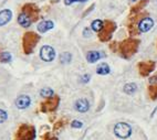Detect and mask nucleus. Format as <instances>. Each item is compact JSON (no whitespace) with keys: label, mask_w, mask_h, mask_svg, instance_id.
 Segmentation results:
<instances>
[{"label":"nucleus","mask_w":157,"mask_h":140,"mask_svg":"<svg viewBox=\"0 0 157 140\" xmlns=\"http://www.w3.org/2000/svg\"><path fill=\"white\" fill-rule=\"evenodd\" d=\"M109 72H111V68H109V66L106 63H102V64L98 65V68H96V73L100 74V75H106Z\"/></svg>","instance_id":"nucleus-12"},{"label":"nucleus","mask_w":157,"mask_h":140,"mask_svg":"<svg viewBox=\"0 0 157 140\" xmlns=\"http://www.w3.org/2000/svg\"><path fill=\"white\" fill-rule=\"evenodd\" d=\"M101 57H102V54L100 52H98V51H90L86 55V60L89 63H95Z\"/></svg>","instance_id":"nucleus-11"},{"label":"nucleus","mask_w":157,"mask_h":140,"mask_svg":"<svg viewBox=\"0 0 157 140\" xmlns=\"http://www.w3.org/2000/svg\"><path fill=\"white\" fill-rule=\"evenodd\" d=\"M7 118H8V114L3 109H0V123H3V121H6Z\"/></svg>","instance_id":"nucleus-19"},{"label":"nucleus","mask_w":157,"mask_h":140,"mask_svg":"<svg viewBox=\"0 0 157 140\" xmlns=\"http://www.w3.org/2000/svg\"><path fill=\"white\" fill-rule=\"evenodd\" d=\"M53 90L49 88V87H44L42 90H40V95L42 96V97H52L53 96Z\"/></svg>","instance_id":"nucleus-17"},{"label":"nucleus","mask_w":157,"mask_h":140,"mask_svg":"<svg viewBox=\"0 0 157 140\" xmlns=\"http://www.w3.org/2000/svg\"><path fill=\"white\" fill-rule=\"evenodd\" d=\"M90 79H91V76L89 75V74H85V75H83L81 77V82L85 84V83H87V82L90 81Z\"/></svg>","instance_id":"nucleus-21"},{"label":"nucleus","mask_w":157,"mask_h":140,"mask_svg":"<svg viewBox=\"0 0 157 140\" xmlns=\"http://www.w3.org/2000/svg\"><path fill=\"white\" fill-rule=\"evenodd\" d=\"M154 62H142V63H140V72L143 76H146L154 70Z\"/></svg>","instance_id":"nucleus-6"},{"label":"nucleus","mask_w":157,"mask_h":140,"mask_svg":"<svg viewBox=\"0 0 157 140\" xmlns=\"http://www.w3.org/2000/svg\"><path fill=\"white\" fill-rule=\"evenodd\" d=\"M124 93H126L128 95H133L136 90H137V85L135 84V83H128V84H125L123 88Z\"/></svg>","instance_id":"nucleus-13"},{"label":"nucleus","mask_w":157,"mask_h":140,"mask_svg":"<svg viewBox=\"0 0 157 140\" xmlns=\"http://www.w3.org/2000/svg\"><path fill=\"white\" fill-rule=\"evenodd\" d=\"M83 34H84V37H90V35H91V31L90 30H89V29H84V31H83Z\"/></svg>","instance_id":"nucleus-22"},{"label":"nucleus","mask_w":157,"mask_h":140,"mask_svg":"<svg viewBox=\"0 0 157 140\" xmlns=\"http://www.w3.org/2000/svg\"><path fill=\"white\" fill-rule=\"evenodd\" d=\"M74 1H75V0H64V3H65V5H67V6H69V5H71V3H73V2H74Z\"/></svg>","instance_id":"nucleus-23"},{"label":"nucleus","mask_w":157,"mask_h":140,"mask_svg":"<svg viewBox=\"0 0 157 140\" xmlns=\"http://www.w3.org/2000/svg\"><path fill=\"white\" fill-rule=\"evenodd\" d=\"M74 107L75 109L80 112H86L87 110L90 109V104L89 101L85 99V98H81V99H78L74 104Z\"/></svg>","instance_id":"nucleus-7"},{"label":"nucleus","mask_w":157,"mask_h":140,"mask_svg":"<svg viewBox=\"0 0 157 140\" xmlns=\"http://www.w3.org/2000/svg\"><path fill=\"white\" fill-rule=\"evenodd\" d=\"M31 22H32L31 17L27 13V12H22V13L19 14V17H18V23H19L21 27H23V28H28V27L31 25Z\"/></svg>","instance_id":"nucleus-8"},{"label":"nucleus","mask_w":157,"mask_h":140,"mask_svg":"<svg viewBox=\"0 0 157 140\" xmlns=\"http://www.w3.org/2000/svg\"><path fill=\"white\" fill-rule=\"evenodd\" d=\"M11 60L12 56L9 52H2V53L0 54V62H2V63H9Z\"/></svg>","instance_id":"nucleus-16"},{"label":"nucleus","mask_w":157,"mask_h":140,"mask_svg":"<svg viewBox=\"0 0 157 140\" xmlns=\"http://www.w3.org/2000/svg\"><path fill=\"white\" fill-rule=\"evenodd\" d=\"M75 1H78V2H84V1H86V0H75Z\"/></svg>","instance_id":"nucleus-24"},{"label":"nucleus","mask_w":157,"mask_h":140,"mask_svg":"<svg viewBox=\"0 0 157 140\" xmlns=\"http://www.w3.org/2000/svg\"><path fill=\"white\" fill-rule=\"evenodd\" d=\"M149 95L153 99L157 98V85H153V86L149 87Z\"/></svg>","instance_id":"nucleus-18"},{"label":"nucleus","mask_w":157,"mask_h":140,"mask_svg":"<svg viewBox=\"0 0 157 140\" xmlns=\"http://www.w3.org/2000/svg\"><path fill=\"white\" fill-rule=\"evenodd\" d=\"M153 25H154V21L151 18H144L138 23V30L140 32H148L153 28Z\"/></svg>","instance_id":"nucleus-4"},{"label":"nucleus","mask_w":157,"mask_h":140,"mask_svg":"<svg viewBox=\"0 0 157 140\" xmlns=\"http://www.w3.org/2000/svg\"><path fill=\"white\" fill-rule=\"evenodd\" d=\"M138 46V43L136 41H133V40H129V41H125L122 45V51L123 53L125 54V56L131 55L136 51Z\"/></svg>","instance_id":"nucleus-3"},{"label":"nucleus","mask_w":157,"mask_h":140,"mask_svg":"<svg viewBox=\"0 0 157 140\" xmlns=\"http://www.w3.org/2000/svg\"><path fill=\"white\" fill-rule=\"evenodd\" d=\"M82 126H83V123L78 120H73L72 123H71V127H72V128H81Z\"/></svg>","instance_id":"nucleus-20"},{"label":"nucleus","mask_w":157,"mask_h":140,"mask_svg":"<svg viewBox=\"0 0 157 140\" xmlns=\"http://www.w3.org/2000/svg\"><path fill=\"white\" fill-rule=\"evenodd\" d=\"M91 27H92L93 31H95V32H100V31L103 30L104 22L102 21V20H94V21L92 22V24H91Z\"/></svg>","instance_id":"nucleus-14"},{"label":"nucleus","mask_w":157,"mask_h":140,"mask_svg":"<svg viewBox=\"0 0 157 140\" xmlns=\"http://www.w3.org/2000/svg\"><path fill=\"white\" fill-rule=\"evenodd\" d=\"M11 18H12L11 10H9V9L1 10V11H0V27L7 24V23L11 20Z\"/></svg>","instance_id":"nucleus-9"},{"label":"nucleus","mask_w":157,"mask_h":140,"mask_svg":"<svg viewBox=\"0 0 157 140\" xmlns=\"http://www.w3.org/2000/svg\"><path fill=\"white\" fill-rule=\"evenodd\" d=\"M40 57L45 62L53 61L54 57H56V51L50 45H44L40 50Z\"/></svg>","instance_id":"nucleus-2"},{"label":"nucleus","mask_w":157,"mask_h":140,"mask_svg":"<svg viewBox=\"0 0 157 140\" xmlns=\"http://www.w3.org/2000/svg\"><path fill=\"white\" fill-rule=\"evenodd\" d=\"M131 1H136V0H131Z\"/></svg>","instance_id":"nucleus-25"},{"label":"nucleus","mask_w":157,"mask_h":140,"mask_svg":"<svg viewBox=\"0 0 157 140\" xmlns=\"http://www.w3.org/2000/svg\"><path fill=\"white\" fill-rule=\"evenodd\" d=\"M31 104V98L28 95H21L16 99V106L19 109H25L30 106Z\"/></svg>","instance_id":"nucleus-5"},{"label":"nucleus","mask_w":157,"mask_h":140,"mask_svg":"<svg viewBox=\"0 0 157 140\" xmlns=\"http://www.w3.org/2000/svg\"><path fill=\"white\" fill-rule=\"evenodd\" d=\"M71 60H72V55H71V53H69V52H64V53H62L61 56H60V61H61L62 64L70 63Z\"/></svg>","instance_id":"nucleus-15"},{"label":"nucleus","mask_w":157,"mask_h":140,"mask_svg":"<svg viewBox=\"0 0 157 140\" xmlns=\"http://www.w3.org/2000/svg\"><path fill=\"white\" fill-rule=\"evenodd\" d=\"M54 23L50 20H45V21H41V22L38 24V31L41 32V33H44L47 31L53 29Z\"/></svg>","instance_id":"nucleus-10"},{"label":"nucleus","mask_w":157,"mask_h":140,"mask_svg":"<svg viewBox=\"0 0 157 140\" xmlns=\"http://www.w3.org/2000/svg\"><path fill=\"white\" fill-rule=\"evenodd\" d=\"M114 134L117 136L118 138L122 139H126L131 136L132 134V128L128 123H118L115 125L114 127Z\"/></svg>","instance_id":"nucleus-1"}]
</instances>
